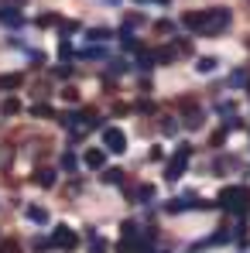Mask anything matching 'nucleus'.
Instances as JSON below:
<instances>
[{
  "label": "nucleus",
  "mask_w": 250,
  "mask_h": 253,
  "mask_svg": "<svg viewBox=\"0 0 250 253\" xmlns=\"http://www.w3.org/2000/svg\"><path fill=\"white\" fill-rule=\"evenodd\" d=\"M182 24L199 31V35H206V38H216V35H223L230 28V10L226 7H212V10H202V14H185Z\"/></svg>",
  "instance_id": "nucleus-1"
},
{
  "label": "nucleus",
  "mask_w": 250,
  "mask_h": 253,
  "mask_svg": "<svg viewBox=\"0 0 250 253\" xmlns=\"http://www.w3.org/2000/svg\"><path fill=\"white\" fill-rule=\"evenodd\" d=\"M219 206H226V209L237 212V215H247L250 212V188L247 185H230V188H223V192H219Z\"/></svg>",
  "instance_id": "nucleus-2"
},
{
  "label": "nucleus",
  "mask_w": 250,
  "mask_h": 253,
  "mask_svg": "<svg viewBox=\"0 0 250 253\" xmlns=\"http://www.w3.org/2000/svg\"><path fill=\"white\" fill-rule=\"evenodd\" d=\"M189 158H192V144H178L175 158L168 161V168H165V178H168V181H178V178L185 174V168H189Z\"/></svg>",
  "instance_id": "nucleus-3"
},
{
  "label": "nucleus",
  "mask_w": 250,
  "mask_h": 253,
  "mask_svg": "<svg viewBox=\"0 0 250 253\" xmlns=\"http://www.w3.org/2000/svg\"><path fill=\"white\" fill-rule=\"evenodd\" d=\"M48 247H55V250H76V247H79V236L62 226V229L51 233V240H45V250H48Z\"/></svg>",
  "instance_id": "nucleus-4"
},
{
  "label": "nucleus",
  "mask_w": 250,
  "mask_h": 253,
  "mask_svg": "<svg viewBox=\"0 0 250 253\" xmlns=\"http://www.w3.org/2000/svg\"><path fill=\"white\" fill-rule=\"evenodd\" d=\"M103 147H106L110 154H124L127 151V133L117 130V126H106V130H103Z\"/></svg>",
  "instance_id": "nucleus-5"
},
{
  "label": "nucleus",
  "mask_w": 250,
  "mask_h": 253,
  "mask_svg": "<svg viewBox=\"0 0 250 253\" xmlns=\"http://www.w3.org/2000/svg\"><path fill=\"white\" fill-rule=\"evenodd\" d=\"M106 165V151L103 147H89L86 151V168H103Z\"/></svg>",
  "instance_id": "nucleus-6"
},
{
  "label": "nucleus",
  "mask_w": 250,
  "mask_h": 253,
  "mask_svg": "<svg viewBox=\"0 0 250 253\" xmlns=\"http://www.w3.org/2000/svg\"><path fill=\"white\" fill-rule=\"evenodd\" d=\"M0 24H7V28H21V24H24V17H21V14H17L14 7L7 10V7L0 3Z\"/></svg>",
  "instance_id": "nucleus-7"
},
{
  "label": "nucleus",
  "mask_w": 250,
  "mask_h": 253,
  "mask_svg": "<svg viewBox=\"0 0 250 253\" xmlns=\"http://www.w3.org/2000/svg\"><path fill=\"white\" fill-rule=\"evenodd\" d=\"M230 240H237V236H233V229H219V233H212V236H209L202 247H223V243H230Z\"/></svg>",
  "instance_id": "nucleus-8"
},
{
  "label": "nucleus",
  "mask_w": 250,
  "mask_h": 253,
  "mask_svg": "<svg viewBox=\"0 0 250 253\" xmlns=\"http://www.w3.org/2000/svg\"><path fill=\"white\" fill-rule=\"evenodd\" d=\"M247 83H250V72H247V69H237V72H230V79H226L230 89H240V85H247Z\"/></svg>",
  "instance_id": "nucleus-9"
},
{
  "label": "nucleus",
  "mask_w": 250,
  "mask_h": 253,
  "mask_svg": "<svg viewBox=\"0 0 250 253\" xmlns=\"http://www.w3.org/2000/svg\"><path fill=\"white\" fill-rule=\"evenodd\" d=\"M86 38H89V42H110V38H113V31H110V28H89V31H86Z\"/></svg>",
  "instance_id": "nucleus-10"
},
{
  "label": "nucleus",
  "mask_w": 250,
  "mask_h": 253,
  "mask_svg": "<svg viewBox=\"0 0 250 253\" xmlns=\"http://www.w3.org/2000/svg\"><path fill=\"white\" fill-rule=\"evenodd\" d=\"M216 65H219V62H216L212 55H206V58H199V62H196V72H202V76H209V72H216Z\"/></svg>",
  "instance_id": "nucleus-11"
},
{
  "label": "nucleus",
  "mask_w": 250,
  "mask_h": 253,
  "mask_svg": "<svg viewBox=\"0 0 250 253\" xmlns=\"http://www.w3.org/2000/svg\"><path fill=\"white\" fill-rule=\"evenodd\" d=\"M35 181H38L42 188H51V185H55V171L42 168V171H38V174H35Z\"/></svg>",
  "instance_id": "nucleus-12"
},
{
  "label": "nucleus",
  "mask_w": 250,
  "mask_h": 253,
  "mask_svg": "<svg viewBox=\"0 0 250 253\" xmlns=\"http://www.w3.org/2000/svg\"><path fill=\"white\" fill-rule=\"evenodd\" d=\"M28 219H31V222H38V226H45V222H48V212L38 209V206H31V209H28Z\"/></svg>",
  "instance_id": "nucleus-13"
},
{
  "label": "nucleus",
  "mask_w": 250,
  "mask_h": 253,
  "mask_svg": "<svg viewBox=\"0 0 250 253\" xmlns=\"http://www.w3.org/2000/svg\"><path fill=\"white\" fill-rule=\"evenodd\" d=\"M103 181H106V185H120V181H124V171L106 168V171H103Z\"/></svg>",
  "instance_id": "nucleus-14"
},
{
  "label": "nucleus",
  "mask_w": 250,
  "mask_h": 253,
  "mask_svg": "<svg viewBox=\"0 0 250 253\" xmlns=\"http://www.w3.org/2000/svg\"><path fill=\"white\" fill-rule=\"evenodd\" d=\"M120 42H124L127 51H141V44H137V38H134L130 31H120Z\"/></svg>",
  "instance_id": "nucleus-15"
},
{
  "label": "nucleus",
  "mask_w": 250,
  "mask_h": 253,
  "mask_svg": "<svg viewBox=\"0 0 250 253\" xmlns=\"http://www.w3.org/2000/svg\"><path fill=\"white\" fill-rule=\"evenodd\" d=\"M55 24H62L58 14H45V17H38V28H55Z\"/></svg>",
  "instance_id": "nucleus-16"
},
{
  "label": "nucleus",
  "mask_w": 250,
  "mask_h": 253,
  "mask_svg": "<svg viewBox=\"0 0 250 253\" xmlns=\"http://www.w3.org/2000/svg\"><path fill=\"white\" fill-rule=\"evenodd\" d=\"M76 165H79V161H76V154H72V151H65V154H62V168H65V171H76Z\"/></svg>",
  "instance_id": "nucleus-17"
},
{
  "label": "nucleus",
  "mask_w": 250,
  "mask_h": 253,
  "mask_svg": "<svg viewBox=\"0 0 250 253\" xmlns=\"http://www.w3.org/2000/svg\"><path fill=\"white\" fill-rule=\"evenodd\" d=\"M21 85V76H0V89H14Z\"/></svg>",
  "instance_id": "nucleus-18"
},
{
  "label": "nucleus",
  "mask_w": 250,
  "mask_h": 253,
  "mask_svg": "<svg viewBox=\"0 0 250 253\" xmlns=\"http://www.w3.org/2000/svg\"><path fill=\"white\" fill-rule=\"evenodd\" d=\"M127 69H130L127 62H113V65H110V76H124Z\"/></svg>",
  "instance_id": "nucleus-19"
},
{
  "label": "nucleus",
  "mask_w": 250,
  "mask_h": 253,
  "mask_svg": "<svg viewBox=\"0 0 250 253\" xmlns=\"http://www.w3.org/2000/svg\"><path fill=\"white\" fill-rule=\"evenodd\" d=\"M103 55H106L103 48H86L83 51V58H103Z\"/></svg>",
  "instance_id": "nucleus-20"
},
{
  "label": "nucleus",
  "mask_w": 250,
  "mask_h": 253,
  "mask_svg": "<svg viewBox=\"0 0 250 253\" xmlns=\"http://www.w3.org/2000/svg\"><path fill=\"white\" fill-rule=\"evenodd\" d=\"M89 236H93V233H89ZM106 250V247H103V240H100V236H93V247H89V253H103Z\"/></svg>",
  "instance_id": "nucleus-21"
},
{
  "label": "nucleus",
  "mask_w": 250,
  "mask_h": 253,
  "mask_svg": "<svg viewBox=\"0 0 250 253\" xmlns=\"http://www.w3.org/2000/svg\"><path fill=\"white\" fill-rule=\"evenodd\" d=\"M3 113H7V117L17 113V99H7V103H3Z\"/></svg>",
  "instance_id": "nucleus-22"
},
{
  "label": "nucleus",
  "mask_w": 250,
  "mask_h": 253,
  "mask_svg": "<svg viewBox=\"0 0 250 253\" xmlns=\"http://www.w3.org/2000/svg\"><path fill=\"white\" fill-rule=\"evenodd\" d=\"M161 130H165V133H175V130H178V124H171V120H165V124H161Z\"/></svg>",
  "instance_id": "nucleus-23"
},
{
  "label": "nucleus",
  "mask_w": 250,
  "mask_h": 253,
  "mask_svg": "<svg viewBox=\"0 0 250 253\" xmlns=\"http://www.w3.org/2000/svg\"><path fill=\"white\" fill-rule=\"evenodd\" d=\"M137 3H161V7H168V0H137Z\"/></svg>",
  "instance_id": "nucleus-24"
}]
</instances>
